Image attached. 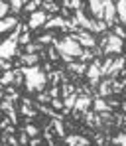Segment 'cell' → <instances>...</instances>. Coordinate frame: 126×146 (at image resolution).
<instances>
[{"label":"cell","instance_id":"obj_4","mask_svg":"<svg viewBox=\"0 0 126 146\" xmlns=\"http://www.w3.org/2000/svg\"><path fill=\"white\" fill-rule=\"evenodd\" d=\"M91 107H93V97L91 95H79L77 97V103H75V109H73V113H71V117L73 119H81L87 111H91Z\"/></svg>","mask_w":126,"mask_h":146},{"label":"cell","instance_id":"obj_7","mask_svg":"<svg viewBox=\"0 0 126 146\" xmlns=\"http://www.w3.org/2000/svg\"><path fill=\"white\" fill-rule=\"evenodd\" d=\"M49 18H51V16L46 12V10H36L34 14H30V18H28V26H30L32 32H36V30H40V28H44L46 22H47Z\"/></svg>","mask_w":126,"mask_h":146},{"label":"cell","instance_id":"obj_43","mask_svg":"<svg viewBox=\"0 0 126 146\" xmlns=\"http://www.w3.org/2000/svg\"><path fill=\"white\" fill-rule=\"evenodd\" d=\"M6 115H8V117H10V121L14 122V124H18V115H16V107H12V109H10V111H8V113H6Z\"/></svg>","mask_w":126,"mask_h":146},{"label":"cell","instance_id":"obj_9","mask_svg":"<svg viewBox=\"0 0 126 146\" xmlns=\"http://www.w3.org/2000/svg\"><path fill=\"white\" fill-rule=\"evenodd\" d=\"M102 97V99H108L112 97V79L110 77H104L101 79V83H99V87H97V93H95V97Z\"/></svg>","mask_w":126,"mask_h":146},{"label":"cell","instance_id":"obj_46","mask_svg":"<svg viewBox=\"0 0 126 146\" xmlns=\"http://www.w3.org/2000/svg\"><path fill=\"white\" fill-rule=\"evenodd\" d=\"M61 61H63L65 65H69V63H73V61H75V57H73V55H69V53H61Z\"/></svg>","mask_w":126,"mask_h":146},{"label":"cell","instance_id":"obj_24","mask_svg":"<svg viewBox=\"0 0 126 146\" xmlns=\"http://www.w3.org/2000/svg\"><path fill=\"white\" fill-rule=\"evenodd\" d=\"M55 40H57V38H55V34H51V32H47V34L40 36V38H38L36 42H40L42 46H46V48H47V46H53V42H55Z\"/></svg>","mask_w":126,"mask_h":146},{"label":"cell","instance_id":"obj_18","mask_svg":"<svg viewBox=\"0 0 126 146\" xmlns=\"http://www.w3.org/2000/svg\"><path fill=\"white\" fill-rule=\"evenodd\" d=\"M20 130H26V132H28V134H30L32 138H34V136H40V134H42V128H40V126H36V124H34L32 121H30V122H24V124L20 126Z\"/></svg>","mask_w":126,"mask_h":146},{"label":"cell","instance_id":"obj_3","mask_svg":"<svg viewBox=\"0 0 126 146\" xmlns=\"http://www.w3.org/2000/svg\"><path fill=\"white\" fill-rule=\"evenodd\" d=\"M20 55H22V51L18 49V42L16 40L8 38V40L2 42V46H0V59H12V57H20Z\"/></svg>","mask_w":126,"mask_h":146},{"label":"cell","instance_id":"obj_35","mask_svg":"<svg viewBox=\"0 0 126 146\" xmlns=\"http://www.w3.org/2000/svg\"><path fill=\"white\" fill-rule=\"evenodd\" d=\"M77 140H79V132H69L67 136H65V144L67 146H77Z\"/></svg>","mask_w":126,"mask_h":146},{"label":"cell","instance_id":"obj_1","mask_svg":"<svg viewBox=\"0 0 126 146\" xmlns=\"http://www.w3.org/2000/svg\"><path fill=\"white\" fill-rule=\"evenodd\" d=\"M22 73L26 75V91L32 93H40V91H47V73L42 69V65H22Z\"/></svg>","mask_w":126,"mask_h":146},{"label":"cell","instance_id":"obj_36","mask_svg":"<svg viewBox=\"0 0 126 146\" xmlns=\"http://www.w3.org/2000/svg\"><path fill=\"white\" fill-rule=\"evenodd\" d=\"M112 34H116L118 38L126 40V26H122V24H116L114 28H112Z\"/></svg>","mask_w":126,"mask_h":146},{"label":"cell","instance_id":"obj_38","mask_svg":"<svg viewBox=\"0 0 126 146\" xmlns=\"http://www.w3.org/2000/svg\"><path fill=\"white\" fill-rule=\"evenodd\" d=\"M0 67H2V71H12V69H16V65L12 63V59H0Z\"/></svg>","mask_w":126,"mask_h":146},{"label":"cell","instance_id":"obj_48","mask_svg":"<svg viewBox=\"0 0 126 146\" xmlns=\"http://www.w3.org/2000/svg\"><path fill=\"white\" fill-rule=\"evenodd\" d=\"M14 93H18V87H16V85H8V87H4V95H14Z\"/></svg>","mask_w":126,"mask_h":146},{"label":"cell","instance_id":"obj_6","mask_svg":"<svg viewBox=\"0 0 126 146\" xmlns=\"http://www.w3.org/2000/svg\"><path fill=\"white\" fill-rule=\"evenodd\" d=\"M71 36L81 44V48H83V49H95V48H97V40H95V36H93L89 30H83V28H81L77 34H71Z\"/></svg>","mask_w":126,"mask_h":146},{"label":"cell","instance_id":"obj_33","mask_svg":"<svg viewBox=\"0 0 126 146\" xmlns=\"http://www.w3.org/2000/svg\"><path fill=\"white\" fill-rule=\"evenodd\" d=\"M95 57H97V55H95V51H93V49H83V53H81L79 61H83V63H91Z\"/></svg>","mask_w":126,"mask_h":146},{"label":"cell","instance_id":"obj_47","mask_svg":"<svg viewBox=\"0 0 126 146\" xmlns=\"http://www.w3.org/2000/svg\"><path fill=\"white\" fill-rule=\"evenodd\" d=\"M71 10H83V0H71Z\"/></svg>","mask_w":126,"mask_h":146},{"label":"cell","instance_id":"obj_26","mask_svg":"<svg viewBox=\"0 0 126 146\" xmlns=\"http://www.w3.org/2000/svg\"><path fill=\"white\" fill-rule=\"evenodd\" d=\"M14 85L16 87H26V75L22 69H14Z\"/></svg>","mask_w":126,"mask_h":146},{"label":"cell","instance_id":"obj_17","mask_svg":"<svg viewBox=\"0 0 126 146\" xmlns=\"http://www.w3.org/2000/svg\"><path fill=\"white\" fill-rule=\"evenodd\" d=\"M110 28H108V24L104 22V20H95L93 18V26H91V34H104V32H108Z\"/></svg>","mask_w":126,"mask_h":146},{"label":"cell","instance_id":"obj_32","mask_svg":"<svg viewBox=\"0 0 126 146\" xmlns=\"http://www.w3.org/2000/svg\"><path fill=\"white\" fill-rule=\"evenodd\" d=\"M10 12H12L10 2H8V0H2V2H0V20H2V18H8Z\"/></svg>","mask_w":126,"mask_h":146},{"label":"cell","instance_id":"obj_31","mask_svg":"<svg viewBox=\"0 0 126 146\" xmlns=\"http://www.w3.org/2000/svg\"><path fill=\"white\" fill-rule=\"evenodd\" d=\"M51 95H49V91H40V93H36V101L38 103H44V105H49L51 103Z\"/></svg>","mask_w":126,"mask_h":146},{"label":"cell","instance_id":"obj_10","mask_svg":"<svg viewBox=\"0 0 126 146\" xmlns=\"http://www.w3.org/2000/svg\"><path fill=\"white\" fill-rule=\"evenodd\" d=\"M65 69H67V73H73V79H79V77H83V75L87 73L89 63H83V61H73V63L65 65Z\"/></svg>","mask_w":126,"mask_h":146},{"label":"cell","instance_id":"obj_15","mask_svg":"<svg viewBox=\"0 0 126 146\" xmlns=\"http://www.w3.org/2000/svg\"><path fill=\"white\" fill-rule=\"evenodd\" d=\"M18 59L22 61V65H40L42 55H40V53H26V51H24Z\"/></svg>","mask_w":126,"mask_h":146},{"label":"cell","instance_id":"obj_13","mask_svg":"<svg viewBox=\"0 0 126 146\" xmlns=\"http://www.w3.org/2000/svg\"><path fill=\"white\" fill-rule=\"evenodd\" d=\"M124 67H126V55L114 57V63H112V69H110V75H108V77H110V79H118Z\"/></svg>","mask_w":126,"mask_h":146},{"label":"cell","instance_id":"obj_2","mask_svg":"<svg viewBox=\"0 0 126 146\" xmlns=\"http://www.w3.org/2000/svg\"><path fill=\"white\" fill-rule=\"evenodd\" d=\"M53 46L57 48L59 53H69V55H73V57H77V59H79V57H81V53H83L81 44L77 42L71 34H65V36H63V40H55V42H53Z\"/></svg>","mask_w":126,"mask_h":146},{"label":"cell","instance_id":"obj_40","mask_svg":"<svg viewBox=\"0 0 126 146\" xmlns=\"http://www.w3.org/2000/svg\"><path fill=\"white\" fill-rule=\"evenodd\" d=\"M28 44H32V32L28 30V32H24L22 36H20V46H28Z\"/></svg>","mask_w":126,"mask_h":146},{"label":"cell","instance_id":"obj_45","mask_svg":"<svg viewBox=\"0 0 126 146\" xmlns=\"http://www.w3.org/2000/svg\"><path fill=\"white\" fill-rule=\"evenodd\" d=\"M44 144V136H34L30 138V146H42Z\"/></svg>","mask_w":126,"mask_h":146},{"label":"cell","instance_id":"obj_29","mask_svg":"<svg viewBox=\"0 0 126 146\" xmlns=\"http://www.w3.org/2000/svg\"><path fill=\"white\" fill-rule=\"evenodd\" d=\"M73 93H77V87L73 85V83H65V85H61V99L69 97V95H73Z\"/></svg>","mask_w":126,"mask_h":146},{"label":"cell","instance_id":"obj_49","mask_svg":"<svg viewBox=\"0 0 126 146\" xmlns=\"http://www.w3.org/2000/svg\"><path fill=\"white\" fill-rule=\"evenodd\" d=\"M10 124H14V122L10 121V117H8V115H6V117H4V119L0 121V126H2V130H4V128H8Z\"/></svg>","mask_w":126,"mask_h":146},{"label":"cell","instance_id":"obj_14","mask_svg":"<svg viewBox=\"0 0 126 146\" xmlns=\"http://www.w3.org/2000/svg\"><path fill=\"white\" fill-rule=\"evenodd\" d=\"M51 126H53L55 134H57L61 140H65V136H67L69 132H67V128H65V122H63V119H51Z\"/></svg>","mask_w":126,"mask_h":146},{"label":"cell","instance_id":"obj_21","mask_svg":"<svg viewBox=\"0 0 126 146\" xmlns=\"http://www.w3.org/2000/svg\"><path fill=\"white\" fill-rule=\"evenodd\" d=\"M112 63H114V57L106 55V57H104V61H102V67H101L102 77H108V75H110V69H112Z\"/></svg>","mask_w":126,"mask_h":146},{"label":"cell","instance_id":"obj_28","mask_svg":"<svg viewBox=\"0 0 126 146\" xmlns=\"http://www.w3.org/2000/svg\"><path fill=\"white\" fill-rule=\"evenodd\" d=\"M2 87H8V85H14V69L12 71H4L2 73V79H0Z\"/></svg>","mask_w":126,"mask_h":146},{"label":"cell","instance_id":"obj_23","mask_svg":"<svg viewBox=\"0 0 126 146\" xmlns=\"http://www.w3.org/2000/svg\"><path fill=\"white\" fill-rule=\"evenodd\" d=\"M42 10H46L49 16H51V14H55V16H57V12H61V6H59L57 2H44Z\"/></svg>","mask_w":126,"mask_h":146},{"label":"cell","instance_id":"obj_52","mask_svg":"<svg viewBox=\"0 0 126 146\" xmlns=\"http://www.w3.org/2000/svg\"><path fill=\"white\" fill-rule=\"evenodd\" d=\"M22 105H28V107H34V101H32V99L28 97V95H24V97H22Z\"/></svg>","mask_w":126,"mask_h":146},{"label":"cell","instance_id":"obj_53","mask_svg":"<svg viewBox=\"0 0 126 146\" xmlns=\"http://www.w3.org/2000/svg\"><path fill=\"white\" fill-rule=\"evenodd\" d=\"M61 8H67V10H71V0H63Z\"/></svg>","mask_w":126,"mask_h":146},{"label":"cell","instance_id":"obj_12","mask_svg":"<svg viewBox=\"0 0 126 146\" xmlns=\"http://www.w3.org/2000/svg\"><path fill=\"white\" fill-rule=\"evenodd\" d=\"M89 10L95 20H104V2L102 0H89Z\"/></svg>","mask_w":126,"mask_h":146},{"label":"cell","instance_id":"obj_41","mask_svg":"<svg viewBox=\"0 0 126 146\" xmlns=\"http://www.w3.org/2000/svg\"><path fill=\"white\" fill-rule=\"evenodd\" d=\"M47 91H49V95L53 99H61V85H51Z\"/></svg>","mask_w":126,"mask_h":146},{"label":"cell","instance_id":"obj_20","mask_svg":"<svg viewBox=\"0 0 126 146\" xmlns=\"http://www.w3.org/2000/svg\"><path fill=\"white\" fill-rule=\"evenodd\" d=\"M46 55H47V59H49V61H53V63L61 61V53L57 51V48H55V46H47V49H46Z\"/></svg>","mask_w":126,"mask_h":146},{"label":"cell","instance_id":"obj_11","mask_svg":"<svg viewBox=\"0 0 126 146\" xmlns=\"http://www.w3.org/2000/svg\"><path fill=\"white\" fill-rule=\"evenodd\" d=\"M20 24H22V22H20V18H18V16H8V18H2V20H0V32H2V34H8V32L16 30Z\"/></svg>","mask_w":126,"mask_h":146},{"label":"cell","instance_id":"obj_42","mask_svg":"<svg viewBox=\"0 0 126 146\" xmlns=\"http://www.w3.org/2000/svg\"><path fill=\"white\" fill-rule=\"evenodd\" d=\"M12 107H14V103H12V101H10L8 97H4V99H2V105H0V109H2L4 113H8V111H10Z\"/></svg>","mask_w":126,"mask_h":146},{"label":"cell","instance_id":"obj_44","mask_svg":"<svg viewBox=\"0 0 126 146\" xmlns=\"http://www.w3.org/2000/svg\"><path fill=\"white\" fill-rule=\"evenodd\" d=\"M42 69H44L46 73L55 71V69H53V61H49V59H46V61H44V65H42Z\"/></svg>","mask_w":126,"mask_h":146},{"label":"cell","instance_id":"obj_22","mask_svg":"<svg viewBox=\"0 0 126 146\" xmlns=\"http://www.w3.org/2000/svg\"><path fill=\"white\" fill-rule=\"evenodd\" d=\"M20 111H22V115H24L26 119H38V113H40L36 107H28V105H22Z\"/></svg>","mask_w":126,"mask_h":146},{"label":"cell","instance_id":"obj_51","mask_svg":"<svg viewBox=\"0 0 126 146\" xmlns=\"http://www.w3.org/2000/svg\"><path fill=\"white\" fill-rule=\"evenodd\" d=\"M16 126H18V124H10V126L4 128L2 132H6V134H16Z\"/></svg>","mask_w":126,"mask_h":146},{"label":"cell","instance_id":"obj_27","mask_svg":"<svg viewBox=\"0 0 126 146\" xmlns=\"http://www.w3.org/2000/svg\"><path fill=\"white\" fill-rule=\"evenodd\" d=\"M44 48H46V46H42L40 42H32V44H28L24 49H26V53H42Z\"/></svg>","mask_w":126,"mask_h":146},{"label":"cell","instance_id":"obj_30","mask_svg":"<svg viewBox=\"0 0 126 146\" xmlns=\"http://www.w3.org/2000/svg\"><path fill=\"white\" fill-rule=\"evenodd\" d=\"M93 140H95V144L97 146H106L108 144V138H106V134H102V132H93Z\"/></svg>","mask_w":126,"mask_h":146},{"label":"cell","instance_id":"obj_54","mask_svg":"<svg viewBox=\"0 0 126 146\" xmlns=\"http://www.w3.org/2000/svg\"><path fill=\"white\" fill-rule=\"evenodd\" d=\"M124 46H126V42H124Z\"/></svg>","mask_w":126,"mask_h":146},{"label":"cell","instance_id":"obj_25","mask_svg":"<svg viewBox=\"0 0 126 146\" xmlns=\"http://www.w3.org/2000/svg\"><path fill=\"white\" fill-rule=\"evenodd\" d=\"M10 2V6H12V14L16 16V14H22L24 12V0H8Z\"/></svg>","mask_w":126,"mask_h":146},{"label":"cell","instance_id":"obj_16","mask_svg":"<svg viewBox=\"0 0 126 146\" xmlns=\"http://www.w3.org/2000/svg\"><path fill=\"white\" fill-rule=\"evenodd\" d=\"M93 111L95 113H102V111H112V109H110V105H108L106 99L97 95V97H93Z\"/></svg>","mask_w":126,"mask_h":146},{"label":"cell","instance_id":"obj_19","mask_svg":"<svg viewBox=\"0 0 126 146\" xmlns=\"http://www.w3.org/2000/svg\"><path fill=\"white\" fill-rule=\"evenodd\" d=\"M116 14H118V20L120 24L126 26V0H116Z\"/></svg>","mask_w":126,"mask_h":146},{"label":"cell","instance_id":"obj_39","mask_svg":"<svg viewBox=\"0 0 126 146\" xmlns=\"http://www.w3.org/2000/svg\"><path fill=\"white\" fill-rule=\"evenodd\" d=\"M49 105L53 107V109H55V111H59V113H63V109H65V105H63V99H51Z\"/></svg>","mask_w":126,"mask_h":146},{"label":"cell","instance_id":"obj_5","mask_svg":"<svg viewBox=\"0 0 126 146\" xmlns=\"http://www.w3.org/2000/svg\"><path fill=\"white\" fill-rule=\"evenodd\" d=\"M124 42L122 38H118L116 34H112V30L108 32V44H106V48H104V57L106 55H118L122 49H124Z\"/></svg>","mask_w":126,"mask_h":146},{"label":"cell","instance_id":"obj_50","mask_svg":"<svg viewBox=\"0 0 126 146\" xmlns=\"http://www.w3.org/2000/svg\"><path fill=\"white\" fill-rule=\"evenodd\" d=\"M106 101H108V105H110V109H116V107H122V103H118V101H116L114 97H108Z\"/></svg>","mask_w":126,"mask_h":146},{"label":"cell","instance_id":"obj_37","mask_svg":"<svg viewBox=\"0 0 126 146\" xmlns=\"http://www.w3.org/2000/svg\"><path fill=\"white\" fill-rule=\"evenodd\" d=\"M30 134L26 132V130H20V134H18V140H20V146H30Z\"/></svg>","mask_w":126,"mask_h":146},{"label":"cell","instance_id":"obj_34","mask_svg":"<svg viewBox=\"0 0 126 146\" xmlns=\"http://www.w3.org/2000/svg\"><path fill=\"white\" fill-rule=\"evenodd\" d=\"M124 83L120 79H112V95H122L124 93Z\"/></svg>","mask_w":126,"mask_h":146},{"label":"cell","instance_id":"obj_8","mask_svg":"<svg viewBox=\"0 0 126 146\" xmlns=\"http://www.w3.org/2000/svg\"><path fill=\"white\" fill-rule=\"evenodd\" d=\"M102 2H104V22L112 30L116 24H120L118 14H116V4H114L112 0H102Z\"/></svg>","mask_w":126,"mask_h":146}]
</instances>
